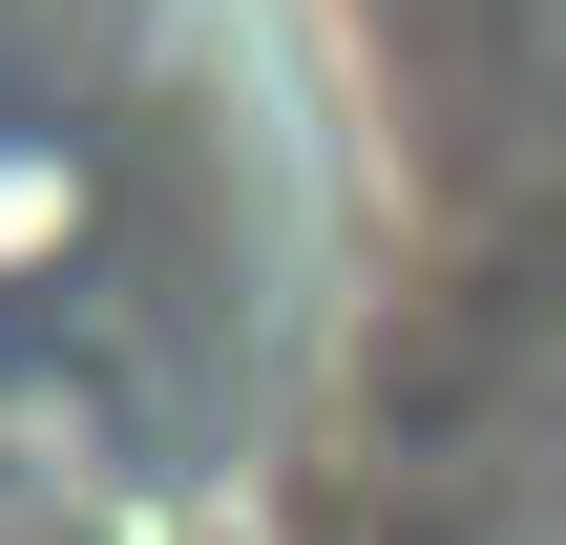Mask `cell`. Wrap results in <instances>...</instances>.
Listing matches in <instances>:
<instances>
[{
  "mask_svg": "<svg viewBox=\"0 0 566 545\" xmlns=\"http://www.w3.org/2000/svg\"><path fill=\"white\" fill-rule=\"evenodd\" d=\"M105 252V147L63 126H0V357H42V294Z\"/></svg>",
  "mask_w": 566,
  "mask_h": 545,
  "instance_id": "1",
  "label": "cell"
}]
</instances>
